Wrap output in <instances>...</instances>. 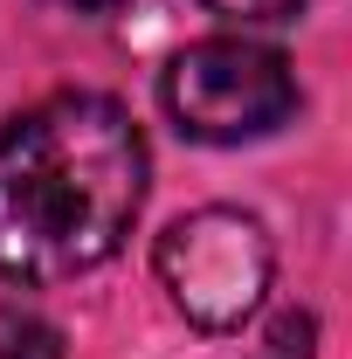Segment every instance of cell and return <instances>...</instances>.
I'll use <instances>...</instances> for the list:
<instances>
[{
	"instance_id": "6da1fadb",
	"label": "cell",
	"mask_w": 352,
	"mask_h": 359,
	"mask_svg": "<svg viewBox=\"0 0 352 359\" xmlns=\"http://www.w3.org/2000/svg\"><path fill=\"white\" fill-rule=\"evenodd\" d=\"M145 208V138L118 97L62 90L0 132V269L62 283L111 263Z\"/></svg>"
},
{
	"instance_id": "277c9868",
	"label": "cell",
	"mask_w": 352,
	"mask_h": 359,
	"mask_svg": "<svg viewBox=\"0 0 352 359\" xmlns=\"http://www.w3.org/2000/svg\"><path fill=\"white\" fill-rule=\"evenodd\" d=\"M0 359H62V332L42 311L0 304Z\"/></svg>"
},
{
	"instance_id": "5b68a950",
	"label": "cell",
	"mask_w": 352,
	"mask_h": 359,
	"mask_svg": "<svg viewBox=\"0 0 352 359\" xmlns=\"http://www.w3.org/2000/svg\"><path fill=\"white\" fill-rule=\"evenodd\" d=\"M201 7H215L228 21H283V14H297L304 0H201Z\"/></svg>"
},
{
	"instance_id": "7a4b0ae2",
	"label": "cell",
	"mask_w": 352,
	"mask_h": 359,
	"mask_svg": "<svg viewBox=\"0 0 352 359\" xmlns=\"http://www.w3.org/2000/svg\"><path fill=\"white\" fill-rule=\"evenodd\" d=\"M166 111L187 138L201 145H242V138L276 132L297 111V76L269 42L242 35H208V42L180 48L166 62Z\"/></svg>"
},
{
	"instance_id": "8992f818",
	"label": "cell",
	"mask_w": 352,
	"mask_h": 359,
	"mask_svg": "<svg viewBox=\"0 0 352 359\" xmlns=\"http://www.w3.org/2000/svg\"><path fill=\"white\" fill-rule=\"evenodd\" d=\"M69 7H83V14H111L118 0H69Z\"/></svg>"
},
{
	"instance_id": "3957f363",
	"label": "cell",
	"mask_w": 352,
	"mask_h": 359,
	"mask_svg": "<svg viewBox=\"0 0 352 359\" xmlns=\"http://www.w3.org/2000/svg\"><path fill=\"white\" fill-rule=\"evenodd\" d=\"M152 263H159V283H166V297L180 304L187 325L235 332L263 304L276 249H269V228L256 215H242V208H194V215H180L159 235Z\"/></svg>"
}]
</instances>
